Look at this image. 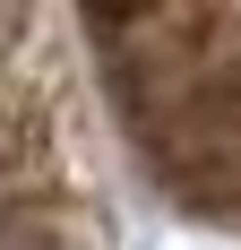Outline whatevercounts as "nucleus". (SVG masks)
Here are the masks:
<instances>
[{
  "mask_svg": "<svg viewBox=\"0 0 241 250\" xmlns=\"http://www.w3.org/2000/svg\"><path fill=\"white\" fill-rule=\"evenodd\" d=\"M0 250H69L43 216H26V207H0Z\"/></svg>",
  "mask_w": 241,
  "mask_h": 250,
  "instance_id": "obj_1",
  "label": "nucleus"
}]
</instances>
